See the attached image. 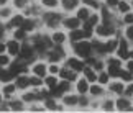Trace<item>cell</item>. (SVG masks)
<instances>
[{"instance_id": "1", "label": "cell", "mask_w": 133, "mask_h": 113, "mask_svg": "<svg viewBox=\"0 0 133 113\" xmlns=\"http://www.w3.org/2000/svg\"><path fill=\"white\" fill-rule=\"evenodd\" d=\"M74 51H76L79 56H82V58H89V54H90V44H89V43L76 44V46H74Z\"/></svg>"}, {"instance_id": "2", "label": "cell", "mask_w": 133, "mask_h": 113, "mask_svg": "<svg viewBox=\"0 0 133 113\" xmlns=\"http://www.w3.org/2000/svg\"><path fill=\"white\" fill-rule=\"evenodd\" d=\"M68 64H69L74 70H82V69H84V64L81 62L79 59H74V58H72V59H68Z\"/></svg>"}, {"instance_id": "3", "label": "cell", "mask_w": 133, "mask_h": 113, "mask_svg": "<svg viewBox=\"0 0 133 113\" xmlns=\"http://www.w3.org/2000/svg\"><path fill=\"white\" fill-rule=\"evenodd\" d=\"M97 33L100 34V36H110L112 33H114V28L107 26V25H104V26H99L97 28Z\"/></svg>"}, {"instance_id": "4", "label": "cell", "mask_w": 133, "mask_h": 113, "mask_svg": "<svg viewBox=\"0 0 133 113\" xmlns=\"http://www.w3.org/2000/svg\"><path fill=\"white\" fill-rule=\"evenodd\" d=\"M118 58H120V59H127V58H128V51H127V43H125V41H122V43H120Z\"/></svg>"}, {"instance_id": "5", "label": "cell", "mask_w": 133, "mask_h": 113, "mask_svg": "<svg viewBox=\"0 0 133 113\" xmlns=\"http://www.w3.org/2000/svg\"><path fill=\"white\" fill-rule=\"evenodd\" d=\"M64 25H66L68 28H71V30H76V28L79 26V18H68V20L64 22Z\"/></svg>"}, {"instance_id": "6", "label": "cell", "mask_w": 133, "mask_h": 113, "mask_svg": "<svg viewBox=\"0 0 133 113\" xmlns=\"http://www.w3.org/2000/svg\"><path fill=\"white\" fill-rule=\"evenodd\" d=\"M7 48H8V53H10V54H13V56H15V54H20V46L15 43V41H10Z\"/></svg>"}, {"instance_id": "7", "label": "cell", "mask_w": 133, "mask_h": 113, "mask_svg": "<svg viewBox=\"0 0 133 113\" xmlns=\"http://www.w3.org/2000/svg\"><path fill=\"white\" fill-rule=\"evenodd\" d=\"M46 20H48V26H56V23L59 22V15H46Z\"/></svg>"}, {"instance_id": "8", "label": "cell", "mask_w": 133, "mask_h": 113, "mask_svg": "<svg viewBox=\"0 0 133 113\" xmlns=\"http://www.w3.org/2000/svg\"><path fill=\"white\" fill-rule=\"evenodd\" d=\"M77 3H79V0H63V7L66 10H72L77 7Z\"/></svg>"}, {"instance_id": "9", "label": "cell", "mask_w": 133, "mask_h": 113, "mask_svg": "<svg viewBox=\"0 0 133 113\" xmlns=\"http://www.w3.org/2000/svg\"><path fill=\"white\" fill-rule=\"evenodd\" d=\"M69 38L72 41H79L84 38V31H81V30H72V33L69 34Z\"/></svg>"}, {"instance_id": "10", "label": "cell", "mask_w": 133, "mask_h": 113, "mask_svg": "<svg viewBox=\"0 0 133 113\" xmlns=\"http://www.w3.org/2000/svg\"><path fill=\"white\" fill-rule=\"evenodd\" d=\"M31 54H33V49L30 48V46L25 44L23 48H22V53H20V56H22V58H25V59H28V58H31Z\"/></svg>"}, {"instance_id": "11", "label": "cell", "mask_w": 133, "mask_h": 113, "mask_svg": "<svg viewBox=\"0 0 133 113\" xmlns=\"http://www.w3.org/2000/svg\"><path fill=\"white\" fill-rule=\"evenodd\" d=\"M17 85L20 87V89H25V87H28V85H30V79H28V77H18Z\"/></svg>"}, {"instance_id": "12", "label": "cell", "mask_w": 133, "mask_h": 113, "mask_svg": "<svg viewBox=\"0 0 133 113\" xmlns=\"http://www.w3.org/2000/svg\"><path fill=\"white\" fill-rule=\"evenodd\" d=\"M33 70H35V74H36V75H41V77L46 74V67H44L43 64H36V66H35V69H33Z\"/></svg>"}, {"instance_id": "13", "label": "cell", "mask_w": 133, "mask_h": 113, "mask_svg": "<svg viewBox=\"0 0 133 113\" xmlns=\"http://www.w3.org/2000/svg\"><path fill=\"white\" fill-rule=\"evenodd\" d=\"M84 74H85V77H87V80H92V82H94V80L97 79V75L94 74V70L89 69V67H85V69H84Z\"/></svg>"}, {"instance_id": "14", "label": "cell", "mask_w": 133, "mask_h": 113, "mask_svg": "<svg viewBox=\"0 0 133 113\" xmlns=\"http://www.w3.org/2000/svg\"><path fill=\"white\" fill-rule=\"evenodd\" d=\"M13 77V74L12 72H5V70H2L0 69V80H3V82H8L10 79Z\"/></svg>"}, {"instance_id": "15", "label": "cell", "mask_w": 133, "mask_h": 113, "mask_svg": "<svg viewBox=\"0 0 133 113\" xmlns=\"http://www.w3.org/2000/svg\"><path fill=\"white\" fill-rule=\"evenodd\" d=\"M128 105H130V103H128L127 100H118V102H117V107H118V110H131Z\"/></svg>"}, {"instance_id": "16", "label": "cell", "mask_w": 133, "mask_h": 113, "mask_svg": "<svg viewBox=\"0 0 133 113\" xmlns=\"http://www.w3.org/2000/svg\"><path fill=\"white\" fill-rule=\"evenodd\" d=\"M77 18H79V20L89 18V10H87V8H81L79 12H77Z\"/></svg>"}, {"instance_id": "17", "label": "cell", "mask_w": 133, "mask_h": 113, "mask_svg": "<svg viewBox=\"0 0 133 113\" xmlns=\"http://www.w3.org/2000/svg\"><path fill=\"white\" fill-rule=\"evenodd\" d=\"M22 28L25 31H30V30H33V22L31 20H26V22H22Z\"/></svg>"}, {"instance_id": "18", "label": "cell", "mask_w": 133, "mask_h": 113, "mask_svg": "<svg viewBox=\"0 0 133 113\" xmlns=\"http://www.w3.org/2000/svg\"><path fill=\"white\" fill-rule=\"evenodd\" d=\"M109 75H120L118 66H110L109 67Z\"/></svg>"}, {"instance_id": "19", "label": "cell", "mask_w": 133, "mask_h": 113, "mask_svg": "<svg viewBox=\"0 0 133 113\" xmlns=\"http://www.w3.org/2000/svg\"><path fill=\"white\" fill-rule=\"evenodd\" d=\"M77 90L79 92H85V90H87V82H85V80L77 82Z\"/></svg>"}, {"instance_id": "20", "label": "cell", "mask_w": 133, "mask_h": 113, "mask_svg": "<svg viewBox=\"0 0 133 113\" xmlns=\"http://www.w3.org/2000/svg\"><path fill=\"white\" fill-rule=\"evenodd\" d=\"M22 22H23L22 17H15V18L12 20V23H10V26H20V25H22Z\"/></svg>"}, {"instance_id": "21", "label": "cell", "mask_w": 133, "mask_h": 113, "mask_svg": "<svg viewBox=\"0 0 133 113\" xmlns=\"http://www.w3.org/2000/svg\"><path fill=\"white\" fill-rule=\"evenodd\" d=\"M112 90H114L115 94H122V92H123V85L122 84H114L112 85Z\"/></svg>"}, {"instance_id": "22", "label": "cell", "mask_w": 133, "mask_h": 113, "mask_svg": "<svg viewBox=\"0 0 133 113\" xmlns=\"http://www.w3.org/2000/svg\"><path fill=\"white\" fill-rule=\"evenodd\" d=\"M53 39H54V43H63V41H64V34L63 33H54Z\"/></svg>"}, {"instance_id": "23", "label": "cell", "mask_w": 133, "mask_h": 113, "mask_svg": "<svg viewBox=\"0 0 133 113\" xmlns=\"http://www.w3.org/2000/svg\"><path fill=\"white\" fill-rule=\"evenodd\" d=\"M64 102H66V105H76L77 103V98L76 97H66Z\"/></svg>"}, {"instance_id": "24", "label": "cell", "mask_w": 133, "mask_h": 113, "mask_svg": "<svg viewBox=\"0 0 133 113\" xmlns=\"http://www.w3.org/2000/svg\"><path fill=\"white\" fill-rule=\"evenodd\" d=\"M43 3L46 7H56V5H58V0H43Z\"/></svg>"}, {"instance_id": "25", "label": "cell", "mask_w": 133, "mask_h": 113, "mask_svg": "<svg viewBox=\"0 0 133 113\" xmlns=\"http://www.w3.org/2000/svg\"><path fill=\"white\" fill-rule=\"evenodd\" d=\"M30 84H31V85H39V84H41L39 75H38V77H33V79H30Z\"/></svg>"}, {"instance_id": "26", "label": "cell", "mask_w": 133, "mask_h": 113, "mask_svg": "<svg viewBox=\"0 0 133 113\" xmlns=\"http://www.w3.org/2000/svg\"><path fill=\"white\" fill-rule=\"evenodd\" d=\"M90 94L92 95H100L102 94V89H100V87H92V89H90Z\"/></svg>"}, {"instance_id": "27", "label": "cell", "mask_w": 133, "mask_h": 113, "mask_svg": "<svg viewBox=\"0 0 133 113\" xmlns=\"http://www.w3.org/2000/svg\"><path fill=\"white\" fill-rule=\"evenodd\" d=\"M117 46H118V43H117V41H112V43L107 44V51H114Z\"/></svg>"}, {"instance_id": "28", "label": "cell", "mask_w": 133, "mask_h": 113, "mask_svg": "<svg viewBox=\"0 0 133 113\" xmlns=\"http://www.w3.org/2000/svg\"><path fill=\"white\" fill-rule=\"evenodd\" d=\"M13 90H15V85H7V87H5V89H3V92H5V94H7V95L13 94Z\"/></svg>"}, {"instance_id": "29", "label": "cell", "mask_w": 133, "mask_h": 113, "mask_svg": "<svg viewBox=\"0 0 133 113\" xmlns=\"http://www.w3.org/2000/svg\"><path fill=\"white\" fill-rule=\"evenodd\" d=\"M15 38H18V39L25 38V30L22 28V30H18V31H15Z\"/></svg>"}, {"instance_id": "30", "label": "cell", "mask_w": 133, "mask_h": 113, "mask_svg": "<svg viewBox=\"0 0 133 113\" xmlns=\"http://www.w3.org/2000/svg\"><path fill=\"white\" fill-rule=\"evenodd\" d=\"M46 84H48L49 87H54L56 85V79L54 77H48V79H46Z\"/></svg>"}, {"instance_id": "31", "label": "cell", "mask_w": 133, "mask_h": 113, "mask_svg": "<svg viewBox=\"0 0 133 113\" xmlns=\"http://www.w3.org/2000/svg\"><path fill=\"white\" fill-rule=\"evenodd\" d=\"M99 80H100V84H107V80H109V74H102L99 77Z\"/></svg>"}, {"instance_id": "32", "label": "cell", "mask_w": 133, "mask_h": 113, "mask_svg": "<svg viewBox=\"0 0 133 113\" xmlns=\"http://www.w3.org/2000/svg\"><path fill=\"white\" fill-rule=\"evenodd\" d=\"M97 22H99V17H95V15L94 17H89V25H95Z\"/></svg>"}, {"instance_id": "33", "label": "cell", "mask_w": 133, "mask_h": 113, "mask_svg": "<svg viewBox=\"0 0 133 113\" xmlns=\"http://www.w3.org/2000/svg\"><path fill=\"white\" fill-rule=\"evenodd\" d=\"M12 108L13 110H22V103H20V102H13V103H12Z\"/></svg>"}, {"instance_id": "34", "label": "cell", "mask_w": 133, "mask_h": 113, "mask_svg": "<svg viewBox=\"0 0 133 113\" xmlns=\"http://www.w3.org/2000/svg\"><path fill=\"white\" fill-rule=\"evenodd\" d=\"M120 75L123 77L125 80H131V74H130V72H120Z\"/></svg>"}, {"instance_id": "35", "label": "cell", "mask_w": 133, "mask_h": 113, "mask_svg": "<svg viewBox=\"0 0 133 113\" xmlns=\"http://www.w3.org/2000/svg\"><path fill=\"white\" fill-rule=\"evenodd\" d=\"M118 8L122 10V12H128V5H127V3H123V2H122V3L118 5Z\"/></svg>"}, {"instance_id": "36", "label": "cell", "mask_w": 133, "mask_h": 113, "mask_svg": "<svg viewBox=\"0 0 133 113\" xmlns=\"http://www.w3.org/2000/svg\"><path fill=\"white\" fill-rule=\"evenodd\" d=\"M127 36H128V39H133V26H130L127 30Z\"/></svg>"}, {"instance_id": "37", "label": "cell", "mask_w": 133, "mask_h": 113, "mask_svg": "<svg viewBox=\"0 0 133 113\" xmlns=\"http://www.w3.org/2000/svg\"><path fill=\"white\" fill-rule=\"evenodd\" d=\"M46 105H48V108H49V110H54V108H56V103H54V102H51V100L46 102Z\"/></svg>"}, {"instance_id": "38", "label": "cell", "mask_w": 133, "mask_h": 113, "mask_svg": "<svg viewBox=\"0 0 133 113\" xmlns=\"http://www.w3.org/2000/svg\"><path fill=\"white\" fill-rule=\"evenodd\" d=\"M0 64H8V58H7V56L0 54Z\"/></svg>"}, {"instance_id": "39", "label": "cell", "mask_w": 133, "mask_h": 113, "mask_svg": "<svg viewBox=\"0 0 133 113\" xmlns=\"http://www.w3.org/2000/svg\"><path fill=\"white\" fill-rule=\"evenodd\" d=\"M125 22H127V23H133V15H131V13H128V15L125 17Z\"/></svg>"}, {"instance_id": "40", "label": "cell", "mask_w": 133, "mask_h": 113, "mask_svg": "<svg viewBox=\"0 0 133 113\" xmlns=\"http://www.w3.org/2000/svg\"><path fill=\"white\" fill-rule=\"evenodd\" d=\"M59 53H61V51H59ZM59 53H58V54H51V56H49V59H51V61H58V59H59V56H61Z\"/></svg>"}, {"instance_id": "41", "label": "cell", "mask_w": 133, "mask_h": 113, "mask_svg": "<svg viewBox=\"0 0 133 113\" xmlns=\"http://www.w3.org/2000/svg\"><path fill=\"white\" fill-rule=\"evenodd\" d=\"M15 5H17V7H23V5H25V0H15Z\"/></svg>"}, {"instance_id": "42", "label": "cell", "mask_w": 133, "mask_h": 113, "mask_svg": "<svg viewBox=\"0 0 133 113\" xmlns=\"http://www.w3.org/2000/svg\"><path fill=\"white\" fill-rule=\"evenodd\" d=\"M49 70H51V72H53V74H56V72H58V66H51V67H49Z\"/></svg>"}, {"instance_id": "43", "label": "cell", "mask_w": 133, "mask_h": 113, "mask_svg": "<svg viewBox=\"0 0 133 113\" xmlns=\"http://www.w3.org/2000/svg\"><path fill=\"white\" fill-rule=\"evenodd\" d=\"M33 98H35L33 94H26V95H25V100H33Z\"/></svg>"}, {"instance_id": "44", "label": "cell", "mask_w": 133, "mask_h": 113, "mask_svg": "<svg viewBox=\"0 0 133 113\" xmlns=\"http://www.w3.org/2000/svg\"><path fill=\"white\" fill-rule=\"evenodd\" d=\"M110 64H112V66H118V64H120V61H117V59H112V61H110Z\"/></svg>"}, {"instance_id": "45", "label": "cell", "mask_w": 133, "mask_h": 113, "mask_svg": "<svg viewBox=\"0 0 133 113\" xmlns=\"http://www.w3.org/2000/svg\"><path fill=\"white\" fill-rule=\"evenodd\" d=\"M128 70L133 74V61H130V62H128Z\"/></svg>"}, {"instance_id": "46", "label": "cell", "mask_w": 133, "mask_h": 113, "mask_svg": "<svg viewBox=\"0 0 133 113\" xmlns=\"http://www.w3.org/2000/svg\"><path fill=\"white\" fill-rule=\"evenodd\" d=\"M127 94H128V95H131V94H133V85H130V87H128V90H127Z\"/></svg>"}, {"instance_id": "47", "label": "cell", "mask_w": 133, "mask_h": 113, "mask_svg": "<svg viewBox=\"0 0 133 113\" xmlns=\"http://www.w3.org/2000/svg\"><path fill=\"white\" fill-rule=\"evenodd\" d=\"M3 51H5V46H3L2 43H0V54H2V53H3Z\"/></svg>"}, {"instance_id": "48", "label": "cell", "mask_w": 133, "mask_h": 113, "mask_svg": "<svg viewBox=\"0 0 133 113\" xmlns=\"http://www.w3.org/2000/svg\"><path fill=\"white\" fill-rule=\"evenodd\" d=\"M110 105H112V103H110V102H107V103H105V108H107V110H110V108H112V107H110Z\"/></svg>"}, {"instance_id": "49", "label": "cell", "mask_w": 133, "mask_h": 113, "mask_svg": "<svg viewBox=\"0 0 133 113\" xmlns=\"http://www.w3.org/2000/svg\"><path fill=\"white\" fill-rule=\"evenodd\" d=\"M5 2H7V0H0V3H5Z\"/></svg>"}, {"instance_id": "50", "label": "cell", "mask_w": 133, "mask_h": 113, "mask_svg": "<svg viewBox=\"0 0 133 113\" xmlns=\"http://www.w3.org/2000/svg\"><path fill=\"white\" fill-rule=\"evenodd\" d=\"M2 33H3V30H2V28H0V34H2Z\"/></svg>"}, {"instance_id": "51", "label": "cell", "mask_w": 133, "mask_h": 113, "mask_svg": "<svg viewBox=\"0 0 133 113\" xmlns=\"http://www.w3.org/2000/svg\"><path fill=\"white\" fill-rule=\"evenodd\" d=\"M131 56H133V53H131Z\"/></svg>"}, {"instance_id": "52", "label": "cell", "mask_w": 133, "mask_h": 113, "mask_svg": "<svg viewBox=\"0 0 133 113\" xmlns=\"http://www.w3.org/2000/svg\"><path fill=\"white\" fill-rule=\"evenodd\" d=\"M0 98H2V97H0Z\"/></svg>"}]
</instances>
